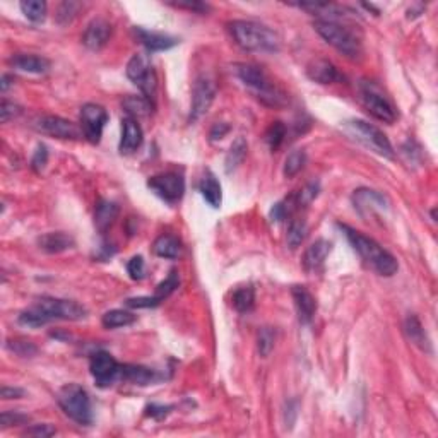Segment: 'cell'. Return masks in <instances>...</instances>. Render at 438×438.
<instances>
[{"instance_id":"cell-37","label":"cell","mask_w":438,"mask_h":438,"mask_svg":"<svg viewBox=\"0 0 438 438\" xmlns=\"http://www.w3.org/2000/svg\"><path fill=\"white\" fill-rule=\"evenodd\" d=\"M286 132H288V129L283 122H274V123H270L269 129L266 130V137L263 139H266L267 146H269L272 151H276V149L284 142Z\"/></svg>"},{"instance_id":"cell-48","label":"cell","mask_w":438,"mask_h":438,"mask_svg":"<svg viewBox=\"0 0 438 438\" xmlns=\"http://www.w3.org/2000/svg\"><path fill=\"white\" fill-rule=\"evenodd\" d=\"M172 6L178 7V9H187V10H192V12H199V14H206L209 10V7L202 2H177V3H172Z\"/></svg>"},{"instance_id":"cell-26","label":"cell","mask_w":438,"mask_h":438,"mask_svg":"<svg viewBox=\"0 0 438 438\" xmlns=\"http://www.w3.org/2000/svg\"><path fill=\"white\" fill-rule=\"evenodd\" d=\"M119 218V206L112 201H99L94 211V224L99 233H106Z\"/></svg>"},{"instance_id":"cell-36","label":"cell","mask_w":438,"mask_h":438,"mask_svg":"<svg viewBox=\"0 0 438 438\" xmlns=\"http://www.w3.org/2000/svg\"><path fill=\"white\" fill-rule=\"evenodd\" d=\"M6 348L21 358H33L38 352L37 344L28 339H9L6 343Z\"/></svg>"},{"instance_id":"cell-31","label":"cell","mask_w":438,"mask_h":438,"mask_svg":"<svg viewBox=\"0 0 438 438\" xmlns=\"http://www.w3.org/2000/svg\"><path fill=\"white\" fill-rule=\"evenodd\" d=\"M233 307L240 313L252 312L255 307V290L252 286H243L235 291Z\"/></svg>"},{"instance_id":"cell-29","label":"cell","mask_w":438,"mask_h":438,"mask_svg":"<svg viewBox=\"0 0 438 438\" xmlns=\"http://www.w3.org/2000/svg\"><path fill=\"white\" fill-rule=\"evenodd\" d=\"M247 151H248V144L247 141H245V137H241L240 135V137L235 139L230 151H228L226 155V161H224V165H226V173L235 172V170L241 165V161H243L245 156H247Z\"/></svg>"},{"instance_id":"cell-21","label":"cell","mask_w":438,"mask_h":438,"mask_svg":"<svg viewBox=\"0 0 438 438\" xmlns=\"http://www.w3.org/2000/svg\"><path fill=\"white\" fill-rule=\"evenodd\" d=\"M10 66L28 74H46L50 70V60L34 53H17L10 59Z\"/></svg>"},{"instance_id":"cell-17","label":"cell","mask_w":438,"mask_h":438,"mask_svg":"<svg viewBox=\"0 0 438 438\" xmlns=\"http://www.w3.org/2000/svg\"><path fill=\"white\" fill-rule=\"evenodd\" d=\"M134 34L149 52H165V50L173 48L178 43L177 38L170 37V34L156 33V31H148L141 26L134 28Z\"/></svg>"},{"instance_id":"cell-30","label":"cell","mask_w":438,"mask_h":438,"mask_svg":"<svg viewBox=\"0 0 438 438\" xmlns=\"http://www.w3.org/2000/svg\"><path fill=\"white\" fill-rule=\"evenodd\" d=\"M137 320L134 313L127 312V310H110L103 315L101 323L106 329H119V327H127Z\"/></svg>"},{"instance_id":"cell-46","label":"cell","mask_w":438,"mask_h":438,"mask_svg":"<svg viewBox=\"0 0 438 438\" xmlns=\"http://www.w3.org/2000/svg\"><path fill=\"white\" fill-rule=\"evenodd\" d=\"M161 301L156 300L155 297H139V298H129L126 301L127 307L130 308H152V307H158Z\"/></svg>"},{"instance_id":"cell-28","label":"cell","mask_w":438,"mask_h":438,"mask_svg":"<svg viewBox=\"0 0 438 438\" xmlns=\"http://www.w3.org/2000/svg\"><path fill=\"white\" fill-rule=\"evenodd\" d=\"M123 110L127 112V117L132 119H141V117L151 115L152 108H155V103L149 101L144 96H127L122 101Z\"/></svg>"},{"instance_id":"cell-43","label":"cell","mask_w":438,"mask_h":438,"mask_svg":"<svg viewBox=\"0 0 438 438\" xmlns=\"http://www.w3.org/2000/svg\"><path fill=\"white\" fill-rule=\"evenodd\" d=\"M295 195H297V201H298V206H300V209L305 208V206L310 204V202L319 195V183H308L307 187L301 188V190Z\"/></svg>"},{"instance_id":"cell-12","label":"cell","mask_w":438,"mask_h":438,"mask_svg":"<svg viewBox=\"0 0 438 438\" xmlns=\"http://www.w3.org/2000/svg\"><path fill=\"white\" fill-rule=\"evenodd\" d=\"M106 122H108V112L101 105L88 103L81 108V130L91 144H98L101 141Z\"/></svg>"},{"instance_id":"cell-1","label":"cell","mask_w":438,"mask_h":438,"mask_svg":"<svg viewBox=\"0 0 438 438\" xmlns=\"http://www.w3.org/2000/svg\"><path fill=\"white\" fill-rule=\"evenodd\" d=\"M341 228H343L344 235H346V238L350 240V243L352 245L356 254L368 263L373 270H377L380 276L390 277L397 272V259H395L390 252H387L382 245L377 243L373 238L366 237V235L346 226V224H341Z\"/></svg>"},{"instance_id":"cell-47","label":"cell","mask_w":438,"mask_h":438,"mask_svg":"<svg viewBox=\"0 0 438 438\" xmlns=\"http://www.w3.org/2000/svg\"><path fill=\"white\" fill-rule=\"evenodd\" d=\"M57 430L52 425H33L30 430H26V435L40 437V438H48L55 435Z\"/></svg>"},{"instance_id":"cell-11","label":"cell","mask_w":438,"mask_h":438,"mask_svg":"<svg viewBox=\"0 0 438 438\" xmlns=\"http://www.w3.org/2000/svg\"><path fill=\"white\" fill-rule=\"evenodd\" d=\"M148 187L163 199L168 204H175L181 199L185 192V180L180 173L177 172H166L161 175L151 177L148 180Z\"/></svg>"},{"instance_id":"cell-24","label":"cell","mask_w":438,"mask_h":438,"mask_svg":"<svg viewBox=\"0 0 438 438\" xmlns=\"http://www.w3.org/2000/svg\"><path fill=\"white\" fill-rule=\"evenodd\" d=\"M120 379L126 380V382L132 384V386H149V384L156 382L158 375H156L155 370L146 368L141 365H122V372H120Z\"/></svg>"},{"instance_id":"cell-42","label":"cell","mask_w":438,"mask_h":438,"mask_svg":"<svg viewBox=\"0 0 438 438\" xmlns=\"http://www.w3.org/2000/svg\"><path fill=\"white\" fill-rule=\"evenodd\" d=\"M21 113H23L21 106L16 105V103H12V101H7V99H3L2 105H0V120H2V123L10 122V120H14L16 117H19Z\"/></svg>"},{"instance_id":"cell-27","label":"cell","mask_w":438,"mask_h":438,"mask_svg":"<svg viewBox=\"0 0 438 438\" xmlns=\"http://www.w3.org/2000/svg\"><path fill=\"white\" fill-rule=\"evenodd\" d=\"M180 240H178L177 237H173V235H161L159 238H156V241L152 243V252H155V255H158V257L161 259H170V261H173V259H177L178 255H180Z\"/></svg>"},{"instance_id":"cell-34","label":"cell","mask_w":438,"mask_h":438,"mask_svg":"<svg viewBox=\"0 0 438 438\" xmlns=\"http://www.w3.org/2000/svg\"><path fill=\"white\" fill-rule=\"evenodd\" d=\"M305 163H307V155H305V151H301V149L291 151L290 155H288L286 161H284V177H297L298 173L303 170Z\"/></svg>"},{"instance_id":"cell-20","label":"cell","mask_w":438,"mask_h":438,"mask_svg":"<svg viewBox=\"0 0 438 438\" xmlns=\"http://www.w3.org/2000/svg\"><path fill=\"white\" fill-rule=\"evenodd\" d=\"M291 295H293L295 307H297L298 319L301 323H310L315 317L317 312V301L313 295L310 293L305 286H293L291 288Z\"/></svg>"},{"instance_id":"cell-10","label":"cell","mask_w":438,"mask_h":438,"mask_svg":"<svg viewBox=\"0 0 438 438\" xmlns=\"http://www.w3.org/2000/svg\"><path fill=\"white\" fill-rule=\"evenodd\" d=\"M89 370H91V375L94 379L96 386L106 389V387H112L120 379L122 365L110 352L98 351L91 356Z\"/></svg>"},{"instance_id":"cell-44","label":"cell","mask_w":438,"mask_h":438,"mask_svg":"<svg viewBox=\"0 0 438 438\" xmlns=\"http://www.w3.org/2000/svg\"><path fill=\"white\" fill-rule=\"evenodd\" d=\"M46 163H48V149H46L45 144H38L33 159H31V168L37 173H40L43 172Z\"/></svg>"},{"instance_id":"cell-19","label":"cell","mask_w":438,"mask_h":438,"mask_svg":"<svg viewBox=\"0 0 438 438\" xmlns=\"http://www.w3.org/2000/svg\"><path fill=\"white\" fill-rule=\"evenodd\" d=\"M144 141V134H142L141 126L137 120L132 117H126L122 120V139H120V152L122 155H130V152L137 151Z\"/></svg>"},{"instance_id":"cell-41","label":"cell","mask_w":438,"mask_h":438,"mask_svg":"<svg viewBox=\"0 0 438 438\" xmlns=\"http://www.w3.org/2000/svg\"><path fill=\"white\" fill-rule=\"evenodd\" d=\"M127 272L134 281H141L146 276V263L141 255H135L127 262Z\"/></svg>"},{"instance_id":"cell-22","label":"cell","mask_w":438,"mask_h":438,"mask_svg":"<svg viewBox=\"0 0 438 438\" xmlns=\"http://www.w3.org/2000/svg\"><path fill=\"white\" fill-rule=\"evenodd\" d=\"M404 332L408 336V339L411 341L415 346H418L419 350L425 352H432V341H430L428 334H426L425 327L419 322V319L416 315H409L404 320Z\"/></svg>"},{"instance_id":"cell-2","label":"cell","mask_w":438,"mask_h":438,"mask_svg":"<svg viewBox=\"0 0 438 438\" xmlns=\"http://www.w3.org/2000/svg\"><path fill=\"white\" fill-rule=\"evenodd\" d=\"M235 74L241 81L245 88L252 91V94L262 101L263 105L272 106V108H283L288 105V96L283 89H279L272 81L267 77L262 67L255 63H237L235 66Z\"/></svg>"},{"instance_id":"cell-7","label":"cell","mask_w":438,"mask_h":438,"mask_svg":"<svg viewBox=\"0 0 438 438\" xmlns=\"http://www.w3.org/2000/svg\"><path fill=\"white\" fill-rule=\"evenodd\" d=\"M359 98H361L363 106L366 108V112L372 117H375L377 120L384 123H394L397 119V112H395V106L392 105L389 98L382 92V89L375 86L373 83H365L359 84Z\"/></svg>"},{"instance_id":"cell-8","label":"cell","mask_w":438,"mask_h":438,"mask_svg":"<svg viewBox=\"0 0 438 438\" xmlns=\"http://www.w3.org/2000/svg\"><path fill=\"white\" fill-rule=\"evenodd\" d=\"M127 77L142 91L144 98L155 103L158 92V77L151 66V60L144 53H137L127 63Z\"/></svg>"},{"instance_id":"cell-49","label":"cell","mask_w":438,"mask_h":438,"mask_svg":"<svg viewBox=\"0 0 438 438\" xmlns=\"http://www.w3.org/2000/svg\"><path fill=\"white\" fill-rule=\"evenodd\" d=\"M0 395H2V399H6V401H9V399H21L24 397V390L19 389V387L3 386L2 390H0Z\"/></svg>"},{"instance_id":"cell-45","label":"cell","mask_w":438,"mask_h":438,"mask_svg":"<svg viewBox=\"0 0 438 438\" xmlns=\"http://www.w3.org/2000/svg\"><path fill=\"white\" fill-rule=\"evenodd\" d=\"M173 406H161V404H149L148 408H146V415L149 416V418L156 419V421H161V419H165L166 416L172 412Z\"/></svg>"},{"instance_id":"cell-35","label":"cell","mask_w":438,"mask_h":438,"mask_svg":"<svg viewBox=\"0 0 438 438\" xmlns=\"http://www.w3.org/2000/svg\"><path fill=\"white\" fill-rule=\"evenodd\" d=\"M178 286H180V276H178L177 270H172V272L168 274V277H166L165 281H161V283L156 286L155 298L158 301H165L166 298H168Z\"/></svg>"},{"instance_id":"cell-50","label":"cell","mask_w":438,"mask_h":438,"mask_svg":"<svg viewBox=\"0 0 438 438\" xmlns=\"http://www.w3.org/2000/svg\"><path fill=\"white\" fill-rule=\"evenodd\" d=\"M228 132H230V126H228V123H224V122L216 123V126L211 129V141H218V139H223L224 135L228 134Z\"/></svg>"},{"instance_id":"cell-13","label":"cell","mask_w":438,"mask_h":438,"mask_svg":"<svg viewBox=\"0 0 438 438\" xmlns=\"http://www.w3.org/2000/svg\"><path fill=\"white\" fill-rule=\"evenodd\" d=\"M38 130L43 132V134L52 135L57 139H69V141H77V139L83 137V130L76 126L70 120L62 119V117L55 115H45L41 119L37 120L34 123Z\"/></svg>"},{"instance_id":"cell-40","label":"cell","mask_w":438,"mask_h":438,"mask_svg":"<svg viewBox=\"0 0 438 438\" xmlns=\"http://www.w3.org/2000/svg\"><path fill=\"white\" fill-rule=\"evenodd\" d=\"M30 421V416L23 415V412L17 411H6L0 416V423H2V428H9V426H17L24 425V423Z\"/></svg>"},{"instance_id":"cell-23","label":"cell","mask_w":438,"mask_h":438,"mask_svg":"<svg viewBox=\"0 0 438 438\" xmlns=\"http://www.w3.org/2000/svg\"><path fill=\"white\" fill-rule=\"evenodd\" d=\"M38 245L46 254H62L74 247V238L63 231H52L38 238Z\"/></svg>"},{"instance_id":"cell-4","label":"cell","mask_w":438,"mask_h":438,"mask_svg":"<svg viewBox=\"0 0 438 438\" xmlns=\"http://www.w3.org/2000/svg\"><path fill=\"white\" fill-rule=\"evenodd\" d=\"M313 28L327 43L334 46L339 53L346 55L348 59H358L361 55V40L356 37L355 31H351L344 24L337 23L336 19H317L313 23Z\"/></svg>"},{"instance_id":"cell-6","label":"cell","mask_w":438,"mask_h":438,"mask_svg":"<svg viewBox=\"0 0 438 438\" xmlns=\"http://www.w3.org/2000/svg\"><path fill=\"white\" fill-rule=\"evenodd\" d=\"M346 129L356 141L365 144L373 152L384 156V158H394L392 144H390L387 135L379 127L372 126V123L365 122V120H351V122L346 123Z\"/></svg>"},{"instance_id":"cell-14","label":"cell","mask_w":438,"mask_h":438,"mask_svg":"<svg viewBox=\"0 0 438 438\" xmlns=\"http://www.w3.org/2000/svg\"><path fill=\"white\" fill-rule=\"evenodd\" d=\"M216 96V86L209 77H199L194 84V91H192V108H190V120L195 122L201 117L208 113L211 108L212 101Z\"/></svg>"},{"instance_id":"cell-3","label":"cell","mask_w":438,"mask_h":438,"mask_svg":"<svg viewBox=\"0 0 438 438\" xmlns=\"http://www.w3.org/2000/svg\"><path fill=\"white\" fill-rule=\"evenodd\" d=\"M235 43L247 52H277L281 40L272 30L255 21H231L228 24Z\"/></svg>"},{"instance_id":"cell-16","label":"cell","mask_w":438,"mask_h":438,"mask_svg":"<svg viewBox=\"0 0 438 438\" xmlns=\"http://www.w3.org/2000/svg\"><path fill=\"white\" fill-rule=\"evenodd\" d=\"M307 74L310 79L319 84H336L344 81V76L337 70V67L326 59H317L310 62Z\"/></svg>"},{"instance_id":"cell-38","label":"cell","mask_w":438,"mask_h":438,"mask_svg":"<svg viewBox=\"0 0 438 438\" xmlns=\"http://www.w3.org/2000/svg\"><path fill=\"white\" fill-rule=\"evenodd\" d=\"M274 341H276V332H274L270 327H263V329H261L257 337V350L262 358H267V356L270 355V351L274 350Z\"/></svg>"},{"instance_id":"cell-5","label":"cell","mask_w":438,"mask_h":438,"mask_svg":"<svg viewBox=\"0 0 438 438\" xmlns=\"http://www.w3.org/2000/svg\"><path fill=\"white\" fill-rule=\"evenodd\" d=\"M57 401L62 411L77 425L89 426L92 423L91 399L79 384H67L57 394Z\"/></svg>"},{"instance_id":"cell-51","label":"cell","mask_w":438,"mask_h":438,"mask_svg":"<svg viewBox=\"0 0 438 438\" xmlns=\"http://www.w3.org/2000/svg\"><path fill=\"white\" fill-rule=\"evenodd\" d=\"M12 83H14V77L9 76V74H3L2 79H0V89H2V91H7Z\"/></svg>"},{"instance_id":"cell-9","label":"cell","mask_w":438,"mask_h":438,"mask_svg":"<svg viewBox=\"0 0 438 438\" xmlns=\"http://www.w3.org/2000/svg\"><path fill=\"white\" fill-rule=\"evenodd\" d=\"M48 322L52 320H83L88 315V310L74 300H62V298H40L34 305Z\"/></svg>"},{"instance_id":"cell-15","label":"cell","mask_w":438,"mask_h":438,"mask_svg":"<svg viewBox=\"0 0 438 438\" xmlns=\"http://www.w3.org/2000/svg\"><path fill=\"white\" fill-rule=\"evenodd\" d=\"M112 37V24L106 19H92L83 34V43L89 50H101Z\"/></svg>"},{"instance_id":"cell-25","label":"cell","mask_w":438,"mask_h":438,"mask_svg":"<svg viewBox=\"0 0 438 438\" xmlns=\"http://www.w3.org/2000/svg\"><path fill=\"white\" fill-rule=\"evenodd\" d=\"M199 190H201L202 197L208 201L209 206H212L215 209L221 208V202H223V190H221V183L218 181V178L215 177V173H204L201 185H199Z\"/></svg>"},{"instance_id":"cell-33","label":"cell","mask_w":438,"mask_h":438,"mask_svg":"<svg viewBox=\"0 0 438 438\" xmlns=\"http://www.w3.org/2000/svg\"><path fill=\"white\" fill-rule=\"evenodd\" d=\"M307 223H305V219H300V218H295L291 219L290 223V228H288V245H290V248H298L301 243H303V240L307 238Z\"/></svg>"},{"instance_id":"cell-18","label":"cell","mask_w":438,"mask_h":438,"mask_svg":"<svg viewBox=\"0 0 438 438\" xmlns=\"http://www.w3.org/2000/svg\"><path fill=\"white\" fill-rule=\"evenodd\" d=\"M330 250H332V243L329 240H323V238L310 245L303 255L305 270L307 272H319L323 267V263H326L327 257H329Z\"/></svg>"},{"instance_id":"cell-39","label":"cell","mask_w":438,"mask_h":438,"mask_svg":"<svg viewBox=\"0 0 438 438\" xmlns=\"http://www.w3.org/2000/svg\"><path fill=\"white\" fill-rule=\"evenodd\" d=\"M81 3L79 2H63L60 3L59 10H57V21L60 24H69L74 17L77 16V12L81 10Z\"/></svg>"},{"instance_id":"cell-32","label":"cell","mask_w":438,"mask_h":438,"mask_svg":"<svg viewBox=\"0 0 438 438\" xmlns=\"http://www.w3.org/2000/svg\"><path fill=\"white\" fill-rule=\"evenodd\" d=\"M21 10L34 24L43 23L46 17V3L41 0H24L21 2Z\"/></svg>"}]
</instances>
